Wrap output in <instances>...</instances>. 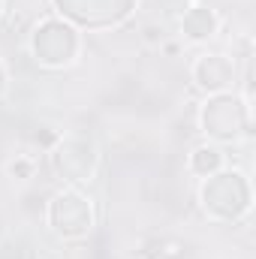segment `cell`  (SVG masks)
<instances>
[{"instance_id":"obj_1","label":"cell","mask_w":256,"mask_h":259,"mask_svg":"<svg viewBox=\"0 0 256 259\" xmlns=\"http://www.w3.org/2000/svg\"><path fill=\"white\" fill-rule=\"evenodd\" d=\"M94 220H97L94 202H91V196H84L78 187L61 190V193L52 199V205H49V223H52V229L61 238H66V241H75V238L91 235Z\"/></svg>"},{"instance_id":"obj_2","label":"cell","mask_w":256,"mask_h":259,"mask_svg":"<svg viewBox=\"0 0 256 259\" xmlns=\"http://www.w3.org/2000/svg\"><path fill=\"white\" fill-rule=\"evenodd\" d=\"M202 205L217 220H235L250 208V190L241 172H217L202 187Z\"/></svg>"},{"instance_id":"obj_3","label":"cell","mask_w":256,"mask_h":259,"mask_svg":"<svg viewBox=\"0 0 256 259\" xmlns=\"http://www.w3.org/2000/svg\"><path fill=\"white\" fill-rule=\"evenodd\" d=\"M30 52L42 66H66L78 55V33L61 18H46L30 36Z\"/></svg>"},{"instance_id":"obj_4","label":"cell","mask_w":256,"mask_h":259,"mask_svg":"<svg viewBox=\"0 0 256 259\" xmlns=\"http://www.w3.org/2000/svg\"><path fill=\"white\" fill-rule=\"evenodd\" d=\"M250 127V106L232 94H217L202 109V130L214 139H238L241 130Z\"/></svg>"},{"instance_id":"obj_5","label":"cell","mask_w":256,"mask_h":259,"mask_svg":"<svg viewBox=\"0 0 256 259\" xmlns=\"http://www.w3.org/2000/svg\"><path fill=\"white\" fill-rule=\"evenodd\" d=\"M75 163L81 169V175L91 181L94 178V169H97V151L91 142H61L55 148V169L58 175H64V181L75 184Z\"/></svg>"},{"instance_id":"obj_6","label":"cell","mask_w":256,"mask_h":259,"mask_svg":"<svg viewBox=\"0 0 256 259\" xmlns=\"http://www.w3.org/2000/svg\"><path fill=\"white\" fill-rule=\"evenodd\" d=\"M193 78H196L199 88H205L211 94H220L235 78V66L226 55H202L193 64Z\"/></svg>"},{"instance_id":"obj_7","label":"cell","mask_w":256,"mask_h":259,"mask_svg":"<svg viewBox=\"0 0 256 259\" xmlns=\"http://www.w3.org/2000/svg\"><path fill=\"white\" fill-rule=\"evenodd\" d=\"M217 24H220V18H217V12L211 6H193V9L184 12V18H181V30H184V36L193 39V42L211 39L217 33Z\"/></svg>"},{"instance_id":"obj_8","label":"cell","mask_w":256,"mask_h":259,"mask_svg":"<svg viewBox=\"0 0 256 259\" xmlns=\"http://www.w3.org/2000/svg\"><path fill=\"white\" fill-rule=\"evenodd\" d=\"M190 169L202 178H211L223 169V151L217 145H199L190 154Z\"/></svg>"},{"instance_id":"obj_9","label":"cell","mask_w":256,"mask_h":259,"mask_svg":"<svg viewBox=\"0 0 256 259\" xmlns=\"http://www.w3.org/2000/svg\"><path fill=\"white\" fill-rule=\"evenodd\" d=\"M6 172H9V178H15V181H30V178L36 175V160L27 157V154H15V157L6 163Z\"/></svg>"},{"instance_id":"obj_10","label":"cell","mask_w":256,"mask_h":259,"mask_svg":"<svg viewBox=\"0 0 256 259\" xmlns=\"http://www.w3.org/2000/svg\"><path fill=\"white\" fill-rule=\"evenodd\" d=\"M142 42L145 46H163L166 42V30L160 24H145L142 27Z\"/></svg>"},{"instance_id":"obj_11","label":"cell","mask_w":256,"mask_h":259,"mask_svg":"<svg viewBox=\"0 0 256 259\" xmlns=\"http://www.w3.org/2000/svg\"><path fill=\"white\" fill-rule=\"evenodd\" d=\"M3 91H6V69L0 66V94H3Z\"/></svg>"}]
</instances>
